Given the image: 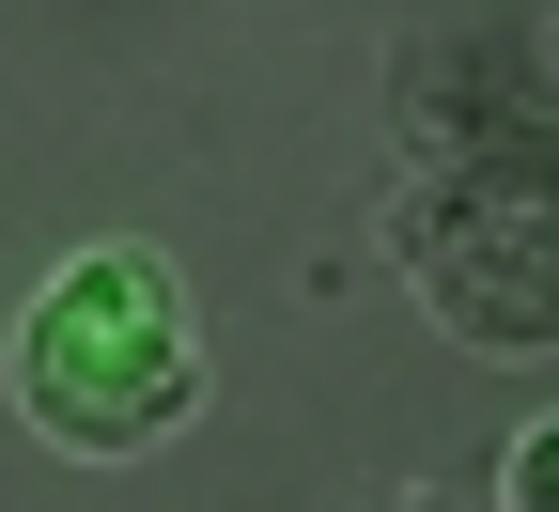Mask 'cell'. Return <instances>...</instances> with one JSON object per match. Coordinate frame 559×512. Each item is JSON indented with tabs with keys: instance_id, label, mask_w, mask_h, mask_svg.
<instances>
[{
	"instance_id": "obj_2",
	"label": "cell",
	"mask_w": 559,
	"mask_h": 512,
	"mask_svg": "<svg viewBox=\"0 0 559 512\" xmlns=\"http://www.w3.org/2000/svg\"><path fill=\"white\" fill-rule=\"evenodd\" d=\"M389 264L419 279V311L481 357L559 342V156H481V171H404L389 187Z\"/></svg>"
},
{
	"instance_id": "obj_5",
	"label": "cell",
	"mask_w": 559,
	"mask_h": 512,
	"mask_svg": "<svg viewBox=\"0 0 559 512\" xmlns=\"http://www.w3.org/2000/svg\"><path fill=\"white\" fill-rule=\"evenodd\" d=\"M358 512H466V497H358Z\"/></svg>"
},
{
	"instance_id": "obj_4",
	"label": "cell",
	"mask_w": 559,
	"mask_h": 512,
	"mask_svg": "<svg viewBox=\"0 0 559 512\" xmlns=\"http://www.w3.org/2000/svg\"><path fill=\"white\" fill-rule=\"evenodd\" d=\"M544 481H559V419H528V434H513V451H498V497H513V512H559Z\"/></svg>"
},
{
	"instance_id": "obj_1",
	"label": "cell",
	"mask_w": 559,
	"mask_h": 512,
	"mask_svg": "<svg viewBox=\"0 0 559 512\" xmlns=\"http://www.w3.org/2000/svg\"><path fill=\"white\" fill-rule=\"evenodd\" d=\"M0 389H16V419L47 451H79V466H124V451H156V434H187L202 419V296H187V264L140 249V234L62 249L32 279L16 342H0Z\"/></svg>"
},
{
	"instance_id": "obj_3",
	"label": "cell",
	"mask_w": 559,
	"mask_h": 512,
	"mask_svg": "<svg viewBox=\"0 0 559 512\" xmlns=\"http://www.w3.org/2000/svg\"><path fill=\"white\" fill-rule=\"evenodd\" d=\"M389 140L404 171H481V156H559V62L544 0H466V16L389 47Z\"/></svg>"
}]
</instances>
